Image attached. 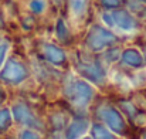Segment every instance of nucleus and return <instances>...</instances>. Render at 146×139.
I'll list each match as a JSON object with an SVG mask.
<instances>
[{
	"mask_svg": "<svg viewBox=\"0 0 146 139\" xmlns=\"http://www.w3.org/2000/svg\"><path fill=\"white\" fill-rule=\"evenodd\" d=\"M47 54H48V58L52 60V61H61V60H62V55H61L62 53L51 46L47 47Z\"/></svg>",
	"mask_w": 146,
	"mask_h": 139,
	"instance_id": "nucleus-5",
	"label": "nucleus"
},
{
	"mask_svg": "<svg viewBox=\"0 0 146 139\" xmlns=\"http://www.w3.org/2000/svg\"><path fill=\"white\" fill-rule=\"evenodd\" d=\"M113 37L111 33H108L106 30L104 29H99V27H94L91 34H90V43L95 48H101L104 44H106L108 41H111Z\"/></svg>",
	"mask_w": 146,
	"mask_h": 139,
	"instance_id": "nucleus-2",
	"label": "nucleus"
},
{
	"mask_svg": "<svg viewBox=\"0 0 146 139\" xmlns=\"http://www.w3.org/2000/svg\"><path fill=\"white\" fill-rule=\"evenodd\" d=\"M123 60H125L126 63H129V64H133V65H139L141 61H142V60H141V55H139L136 51H132V50L125 51Z\"/></svg>",
	"mask_w": 146,
	"mask_h": 139,
	"instance_id": "nucleus-4",
	"label": "nucleus"
},
{
	"mask_svg": "<svg viewBox=\"0 0 146 139\" xmlns=\"http://www.w3.org/2000/svg\"><path fill=\"white\" fill-rule=\"evenodd\" d=\"M90 0H68V9L70 13L77 19V17H82L87 13V7H88Z\"/></svg>",
	"mask_w": 146,
	"mask_h": 139,
	"instance_id": "nucleus-3",
	"label": "nucleus"
},
{
	"mask_svg": "<svg viewBox=\"0 0 146 139\" xmlns=\"http://www.w3.org/2000/svg\"><path fill=\"white\" fill-rule=\"evenodd\" d=\"M30 7H31L33 11L41 13L46 9V0H31L30 1Z\"/></svg>",
	"mask_w": 146,
	"mask_h": 139,
	"instance_id": "nucleus-6",
	"label": "nucleus"
},
{
	"mask_svg": "<svg viewBox=\"0 0 146 139\" xmlns=\"http://www.w3.org/2000/svg\"><path fill=\"white\" fill-rule=\"evenodd\" d=\"M109 19H112V23H115L116 26L125 29V30H129V29H133L136 26V21L135 19L126 11V10H116V11H112L111 14H108Z\"/></svg>",
	"mask_w": 146,
	"mask_h": 139,
	"instance_id": "nucleus-1",
	"label": "nucleus"
},
{
	"mask_svg": "<svg viewBox=\"0 0 146 139\" xmlns=\"http://www.w3.org/2000/svg\"><path fill=\"white\" fill-rule=\"evenodd\" d=\"M141 1H143V3H146V0H141Z\"/></svg>",
	"mask_w": 146,
	"mask_h": 139,
	"instance_id": "nucleus-8",
	"label": "nucleus"
},
{
	"mask_svg": "<svg viewBox=\"0 0 146 139\" xmlns=\"http://www.w3.org/2000/svg\"><path fill=\"white\" fill-rule=\"evenodd\" d=\"M99 1L106 9H116L122 4V0H99Z\"/></svg>",
	"mask_w": 146,
	"mask_h": 139,
	"instance_id": "nucleus-7",
	"label": "nucleus"
}]
</instances>
